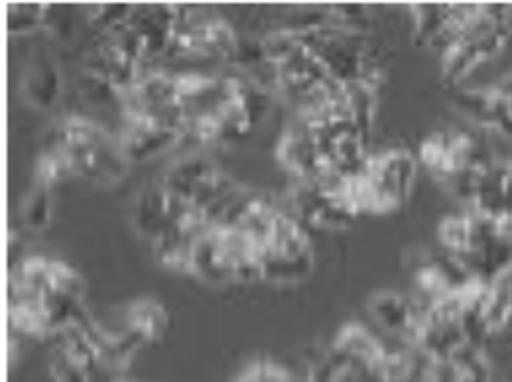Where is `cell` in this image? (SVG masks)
I'll list each match as a JSON object with an SVG mask.
<instances>
[{"label": "cell", "mask_w": 512, "mask_h": 382, "mask_svg": "<svg viewBox=\"0 0 512 382\" xmlns=\"http://www.w3.org/2000/svg\"><path fill=\"white\" fill-rule=\"evenodd\" d=\"M331 349L335 353H339L345 361H349L353 367L381 375L386 345L379 337H375L367 327H363L359 323L345 325L339 331Z\"/></svg>", "instance_id": "cell-10"}, {"label": "cell", "mask_w": 512, "mask_h": 382, "mask_svg": "<svg viewBox=\"0 0 512 382\" xmlns=\"http://www.w3.org/2000/svg\"><path fill=\"white\" fill-rule=\"evenodd\" d=\"M50 292L62 294L67 298H73L77 302L85 300V282L83 278L64 262L52 260V272H50V284L48 288Z\"/></svg>", "instance_id": "cell-17"}, {"label": "cell", "mask_w": 512, "mask_h": 382, "mask_svg": "<svg viewBox=\"0 0 512 382\" xmlns=\"http://www.w3.org/2000/svg\"><path fill=\"white\" fill-rule=\"evenodd\" d=\"M117 138L128 162L140 164L178 146L182 134L160 127L142 115L123 113V128Z\"/></svg>", "instance_id": "cell-6"}, {"label": "cell", "mask_w": 512, "mask_h": 382, "mask_svg": "<svg viewBox=\"0 0 512 382\" xmlns=\"http://www.w3.org/2000/svg\"><path fill=\"white\" fill-rule=\"evenodd\" d=\"M420 382H463V371L451 359L430 361Z\"/></svg>", "instance_id": "cell-20"}, {"label": "cell", "mask_w": 512, "mask_h": 382, "mask_svg": "<svg viewBox=\"0 0 512 382\" xmlns=\"http://www.w3.org/2000/svg\"><path fill=\"white\" fill-rule=\"evenodd\" d=\"M50 373L54 382H91V377L60 347H54Z\"/></svg>", "instance_id": "cell-19"}, {"label": "cell", "mask_w": 512, "mask_h": 382, "mask_svg": "<svg viewBox=\"0 0 512 382\" xmlns=\"http://www.w3.org/2000/svg\"><path fill=\"white\" fill-rule=\"evenodd\" d=\"M121 325L132 331L136 337H140L144 345L156 343L164 337L168 329V312L160 302L152 298H142L128 304L123 310Z\"/></svg>", "instance_id": "cell-11"}, {"label": "cell", "mask_w": 512, "mask_h": 382, "mask_svg": "<svg viewBox=\"0 0 512 382\" xmlns=\"http://www.w3.org/2000/svg\"><path fill=\"white\" fill-rule=\"evenodd\" d=\"M192 203L176 197L166 190L160 182L154 186H146L138 191L132 205V225L134 229L154 243L160 233L172 225L182 213L190 209Z\"/></svg>", "instance_id": "cell-3"}, {"label": "cell", "mask_w": 512, "mask_h": 382, "mask_svg": "<svg viewBox=\"0 0 512 382\" xmlns=\"http://www.w3.org/2000/svg\"><path fill=\"white\" fill-rule=\"evenodd\" d=\"M190 274L211 286L235 282V264L217 227H209L193 243Z\"/></svg>", "instance_id": "cell-7"}, {"label": "cell", "mask_w": 512, "mask_h": 382, "mask_svg": "<svg viewBox=\"0 0 512 382\" xmlns=\"http://www.w3.org/2000/svg\"><path fill=\"white\" fill-rule=\"evenodd\" d=\"M83 71L107 79L119 91H123V95L136 85L140 77V65L128 56L111 32H99L85 50Z\"/></svg>", "instance_id": "cell-4"}, {"label": "cell", "mask_w": 512, "mask_h": 382, "mask_svg": "<svg viewBox=\"0 0 512 382\" xmlns=\"http://www.w3.org/2000/svg\"><path fill=\"white\" fill-rule=\"evenodd\" d=\"M438 237L449 255H467L473 241V215H449L440 223Z\"/></svg>", "instance_id": "cell-15"}, {"label": "cell", "mask_w": 512, "mask_h": 382, "mask_svg": "<svg viewBox=\"0 0 512 382\" xmlns=\"http://www.w3.org/2000/svg\"><path fill=\"white\" fill-rule=\"evenodd\" d=\"M48 142L64 150L75 178H85L99 186L121 182L130 168L119 138L85 117H67L54 128Z\"/></svg>", "instance_id": "cell-1"}, {"label": "cell", "mask_w": 512, "mask_h": 382, "mask_svg": "<svg viewBox=\"0 0 512 382\" xmlns=\"http://www.w3.org/2000/svg\"><path fill=\"white\" fill-rule=\"evenodd\" d=\"M24 101L38 109L50 111L62 97V69L58 56L48 46H36L20 85Z\"/></svg>", "instance_id": "cell-5"}, {"label": "cell", "mask_w": 512, "mask_h": 382, "mask_svg": "<svg viewBox=\"0 0 512 382\" xmlns=\"http://www.w3.org/2000/svg\"><path fill=\"white\" fill-rule=\"evenodd\" d=\"M418 162L408 150L392 148L383 154L369 156L361 170V180L371 197V213L398 209L414 188Z\"/></svg>", "instance_id": "cell-2"}, {"label": "cell", "mask_w": 512, "mask_h": 382, "mask_svg": "<svg viewBox=\"0 0 512 382\" xmlns=\"http://www.w3.org/2000/svg\"><path fill=\"white\" fill-rule=\"evenodd\" d=\"M22 223L30 231H42L52 219V186L36 178L22 205Z\"/></svg>", "instance_id": "cell-13"}, {"label": "cell", "mask_w": 512, "mask_h": 382, "mask_svg": "<svg viewBox=\"0 0 512 382\" xmlns=\"http://www.w3.org/2000/svg\"><path fill=\"white\" fill-rule=\"evenodd\" d=\"M235 382H296L292 373L272 361H255L247 365Z\"/></svg>", "instance_id": "cell-18"}, {"label": "cell", "mask_w": 512, "mask_h": 382, "mask_svg": "<svg viewBox=\"0 0 512 382\" xmlns=\"http://www.w3.org/2000/svg\"><path fill=\"white\" fill-rule=\"evenodd\" d=\"M420 306L412 304L410 300L402 298L396 292H379L371 298L369 314L377 321V325L404 343L412 345L418 319H420ZM414 347V345H412Z\"/></svg>", "instance_id": "cell-8"}, {"label": "cell", "mask_w": 512, "mask_h": 382, "mask_svg": "<svg viewBox=\"0 0 512 382\" xmlns=\"http://www.w3.org/2000/svg\"><path fill=\"white\" fill-rule=\"evenodd\" d=\"M132 4H87L83 6V12L87 20L99 30V32H115L127 24Z\"/></svg>", "instance_id": "cell-16"}, {"label": "cell", "mask_w": 512, "mask_h": 382, "mask_svg": "<svg viewBox=\"0 0 512 382\" xmlns=\"http://www.w3.org/2000/svg\"><path fill=\"white\" fill-rule=\"evenodd\" d=\"M219 172L215 162L203 152H188L166 168L160 184L176 197L192 203L195 193Z\"/></svg>", "instance_id": "cell-9"}, {"label": "cell", "mask_w": 512, "mask_h": 382, "mask_svg": "<svg viewBox=\"0 0 512 382\" xmlns=\"http://www.w3.org/2000/svg\"><path fill=\"white\" fill-rule=\"evenodd\" d=\"M81 99L95 109H121L125 111V95L107 79L83 71L77 79Z\"/></svg>", "instance_id": "cell-12"}, {"label": "cell", "mask_w": 512, "mask_h": 382, "mask_svg": "<svg viewBox=\"0 0 512 382\" xmlns=\"http://www.w3.org/2000/svg\"><path fill=\"white\" fill-rule=\"evenodd\" d=\"M48 4L12 2L6 6V32L10 36H28L46 28Z\"/></svg>", "instance_id": "cell-14"}]
</instances>
